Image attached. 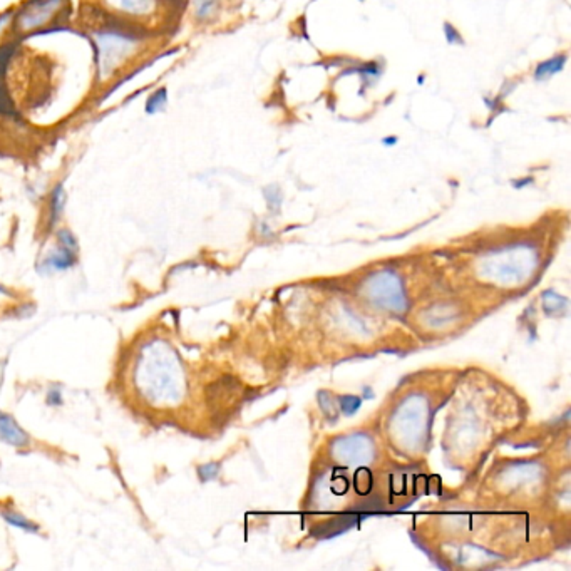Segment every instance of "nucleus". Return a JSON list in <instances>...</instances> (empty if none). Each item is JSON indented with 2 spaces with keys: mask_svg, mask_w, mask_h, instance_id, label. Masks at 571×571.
<instances>
[{
  "mask_svg": "<svg viewBox=\"0 0 571 571\" xmlns=\"http://www.w3.org/2000/svg\"><path fill=\"white\" fill-rule=\"evenodd\" d=\"M153 355H142V362L140 367V386L148 399L166 403L168 399H175L180 391V383L175 382V372H173V360L161 359V355L156 354V345L151 347Z\"/></svg>",
  "mask_w": 571,
  "mask_h": 571,
  "instance_id": "obj_1",
  "label": "nucleus"
},
{
  "mask_svg": "<svg viewBox=\"0 0 571 571\" xmlns=\"http://www.w3.org/2000/svg\"><path fill=\"white\" fill-rule=\"evenodd\" d=\"M97 47H99V73L106 75L113 73L116 66L135 51L136 41L118 34H101L97 35Z\"/></svg>",
  "mask_w": 571,
  "mask_h": 571,
  "instance_id": "obj_2",
  "label": "nucleus"
},
{
  "mask_svg": "<svg viewBox=\"0 0 571 571\" xmlns=\"http://www.w3.org/2000/svg\"><path fill=\"white\" fill-rule=\"evenodd\" d=\"M61 6L62 0H39V2L27 4V7L19 16L20 30H32L35 27H41L42 24H46L51 19L52 14L57 12V8Z\"/></svg>",
  "mask_w": 571,
  "mask_h": 571,
  "instance_id": "obj_3",
  "label": "nucleus"
},
{
  "mask_svg": "<svg viewBox=\"0 0 571 571\" xmlns=\"http://www.w3.org/2000/svg\"><path fill=\"white\" fill-rule=\"evenodd\" d=\"M0 441L22 448L29 443V436L20 429L19 424L7 414H0Z\"/></svg>",
  "mask_w": 571,
  "mask_h": 571,
  "instance_id": "obj_4",
  "label": "nucleus"
},
{
  "mask_svg": "<svg viewBox=\"0 0 571 571\" xmlns=\"http://www.w3.org/2000/svg\"><path fill=\"white\" fill-rule=\"evenodd\" d=\"M566 61H568V56L560 54V56L551 57V59H548V61L539 62V64L536 66V69H534V73H533L534 79H536L538 82L550 81L553 75L561 73V70L565 69Z\"/></svg>",
  "mask_w": 571,
  "mask_h": 571,
  "instance_id": "obj_5",
  "label": "nucleus"
},
{
  "mask_svg": "<svg viewBox=\"0 0 571 571\" xmlns=\"http://www.w3.org/2000/svg\"><path fill=\"white\" fill-rule=\"evenodd\" d=\"M75 250L61 247L57 248L52 255H49V258L44 262V266L51 270H66L69 269L70 265L75 262Z\"/></svg>",
  "mask_w": 571,
  "mask_h": 571,
  "instance_id": "obj_6",
  "label": "nucleus"
},
{
  "mask_svg": "<svg viewBox=\"0 0 571 571\" xmlns=\"http://www.w3.org/2000/svg\"><path fill=\"white\" fill-rule=\"evenodd\" d=\"M66 207V191L62 185H57L51 196V225L59 220Z\"/></svg>",
  "mask_w": 571,
  "mask_h": 571,
  "instance_id": "obj_7",
  "label": "nucleus"
},
{
  "mask_svg": "<svg viewBox=\"0 0 571 571\" xmlns=\"http://www.w3.org/2000/svg\"><path fill=\"white\" fill-rule=\"evenodd\" d=\"M153 0H113L121 11L131 12V14H146L151 8Z\"/></svg>",
  "mask_w": 571,
  "mask_h": 571,
  "instance_id": "obj_8",
  "label": "nucleus"
},
{
  "mask_svg": "<svg viewBox=\"0 0 571 571\" xmlns=\"http://www.w3.org/2000/svg\"><path fill=\"white\" fill-rule=\"evenodd\" d=\"M166 102H168V91L164 87L158 89V91H156L153 96H149V99L146 101V113L148 114L159 113V111L166 108Z\"/></svg>",
  "mask_w": 571,
  "mask_h": 571,
  "instance_id": "obj_9",
  "label": "nucleus"
},
{
  "mask_svg": "<svg viewBox=\"0 0 571 571\" xmlns=\"http://www.w3.org/2000/svg\"><path fill=\"white\" fill-rule=\"evenodd\" d=\"M4 517H6V521H8V523H11L12 526H16V528H20V529H25V531H32V533H35V531L39 529L37 524L30 523L27 517L20 516L19 512L6 511V512H4Z\"/></svg>",
  "mask_w": 571,
  "mask_h": 571,
  "instance_id": "obj_10",
  "label": "nucleus"
},
{
  "mask_svg": "<svg viewBox=\"0 0 571 571\" xmlns=\"http://www.w3.org/2000/svg\"><path fill=\"white\" fill-rule=\"evenodd\" d=\"M216 8V0H196V17L199 20H207L213 16Z\"/></svg>",
  "mask_w": 571,
  "mask_h": 571,
  "instance_id": "obj_11",
  "label": "nucleus"
},
{
  "mask_svg": "<svg viewBox=\"0 0 571 571\" xmlns=\"http://www.w3.org/2000/svg\"><path fill=\"white\" fill-rule=\"evenodd\" d=\"M444 35H446V41L449 44H458V46H462L464 44V39L462 35L458 32V29L454 27L453 24H449V22H444Z\"/></svg>",
  "mask_w": 571,
  "mask_h": 571,
  "instance_id": "obj_12",
  "label": "nucleus"
},
{
  "mask_svg": "<svg viewBox=\"0 0 571 571\" xmlns=\"http://www.w3.org/2000/svg\"><path fill=\"white\" fill-rule=\"evenodd\" d=\"M57 240H59L61 247L75 250V252H78V242H75L74 236H73V233H70V231H68V230H61L59 233H57Z\"/></svg>",
  "mask_w": 571,
  "mask_h": 571,
  "instance_id": "obj_13",
  "label": "nucleus"
},
{
  "mask_svg": "<svg viewBox=\"0 0 571 571\" xmlns=\"http://www.w3.org/2000/svg\"><path fill=\"white\" fill-rule=\"evenodd\" d=\"M11 20H12V14H11V12H6V14L0 16V34H2L4 30H6V29L8 27V24H11Z\"/></svg>",
  "mask_w": 571,
  "mask_h": 571,
  "instance_id": "obj_14",
  "label": "nucleus"
},
{
  "mask_svg": "<svg viewBox=\"0 0 571 571\" xmlns=\"http://www.w3.org/2000/svg\"><path fill=\"white\" fill-rule=\"evenodd\" d=\"M397 141H399V140H397V136H387V137H383V140H382V145L389 146V148H391V146L397 145Z\"/></svg>",
  "mask_w": 571,
  "mask_h": 571,
  "instance_id": "obj_15",
  "label": "nucleus"
},
{
  "mask_svg": "<svg viewBox=\"0 0 571 571\" xmlns=\"http://www.w3.org/2000/svg\"><path fill=\"white\" fill-rule=\"evenodd\" d=\"M528 183H533V178H526V180H523V181H515V186L516 188H520V186L528 185Z\"/></svg>",
  "mask_w": 571,
  "mask_h": 571,
  "instance_id": "obj_16",
  "label": "nucleus"
}]
</instances>
